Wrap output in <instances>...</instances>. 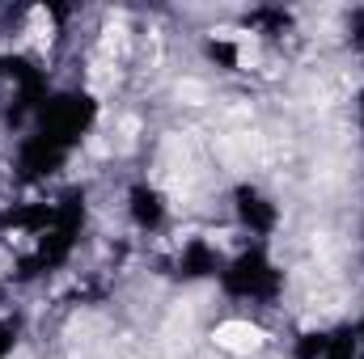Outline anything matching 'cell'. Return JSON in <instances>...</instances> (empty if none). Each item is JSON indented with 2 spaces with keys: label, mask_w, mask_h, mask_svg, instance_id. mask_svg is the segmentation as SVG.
<instances>
[{
  "label": "cell",
  "mask_w": 364,
  "mask_h": 359,
  "mask_svg": "<svg viewBox=\"0 0 364 359\" xmlns=\"http://www.w3.org/2000/svg\"><path fill=\"white\" fill-rule=\"evenodd\" d=\"M34 21H43V26H47V43H55V38H60V30H55V21H51V13H43V9H34ZM38 34H43V30H30V26H26V30H21V43H34Z\"/></svg>",
  "instance_id": "1"
}]
</instances>
